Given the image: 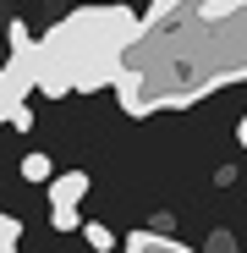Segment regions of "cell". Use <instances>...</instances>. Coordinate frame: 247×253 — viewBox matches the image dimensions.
Listing matches in <instances>:
<instances>
[{
  "mask_svg": "<svg viewBox=\"0 0 247 253\" xmlns=\"http://www.w3.org/2000/svg\"><path fill=\"white\" fill-rule=\"evenodd\" d=\"M247 77V0H176L143 17L121 55L115 99L127 116L192 105L220 83Z\"/></svg>",
  "mask_w": 247,
  "mask_h": 253,
  "instance_id": "obj_1",
  "label": "cell"
},
{
  "mask_svg": "<svg viewBox=\"0 0 247 253\" xmlns=\"http://www.w3.org/2000/svg\"><path fill=\"white\" fill-rule=\"evenodd\" d=\"M143 33L132 6H77L38 39V94H94L115 88L121 55Z\"/></svg>",
  "mask_w": 247,
  "mask_h": 253,
  "instance_id": "obj_2",
  "label": "cell"
},
{
  "mask_svg": "<svg viewBox=\"0 0 247 253\" xmlns=\"http://www.w3.org/2000/svg\"><path fill=\"white\" fill-rule=\"evenodd\" d=\"M6 39H11V55H6V66H0V121H11L28 105V94L38 88V39L22 22H11Z\"/></svg>",
  "mask_w": 247,
  "mask_h": 253,
  "instance_id": "obj_3",
  "label": "cell"
},
{
  "mask_svg": "<svg viewBox=\"0 0 247 253\" xmlns=\"http://www.w3.org/2000/svg\"><path fill=\"white\" fill-rule=\"evenodd\" d=\"M82 193H88V176H82V171H66V176L50 182V209H77Z\"/></svg>",
  "mask_w": 247,
  "mask_h": 253,
  "instance_id": "obj_4",
  "label": "cell"
},
{
  "mask_svg": "<svg viewBox=\"0 0 247 253\" xmlns=\"http://www.w3.org/2000/svg\"><path fill=\"white\" fill-rule=\"evenodd\" d=\"M127 253H187V248L171 242V237H159V231H132L127 237Z\"/></svg>",
  "mask_w": 247,
  "mask_h": 253,
  "instance_id": "obj_5",
  "label": "cell"
},
{
  "mask_svg": "<svg viewBox=\"0 0 247 253\" xmlns=\"http://www.w3.org/2000/svg\"><path fill=\"white\" fill-rule=\"evenodd\" d=\"M22 176L28 182H50V154H22Z\"/></svg>",
  "mask_w": 247,
  "mask_h": 253,
  "instance_id": "obj_6",
  "label": "cell"
},
{
  "mask_svg": "<svg viewBox=\"0 0 247 253\" xmlns=\"http://www.w3.org/2000/svg\"><path fill=\"white\" fill-rule=\"evenodd\" d=\"M82 237H88V248H94V253H110V248H115V237H110L99 220H88V226H82Z\"/></svg>",
  "mask_w": 247,
  "mask_h": 253,
  "instance_id": "obj_7",
  "label": "cell"
},
{
  "mask_svg": "<svg viewBox=\"0 0 247 253\" xmlns=\"http://www.w3.org/2000/svg\"><path fill=\"white\" fill-rule=\"evenodd\" d=\"M17 237H22V220H17V215H0V242L17 248Z\"/></svg>",
  "mask_w": 247,
  "mask_h": 253,
  "instance_id": "obj_8",
  "label": "cell"
},
{
  "mask_svg": "<svg viewBox=\"0 0 247 253\" xmlns=\"http://www.w3.org/2000/svg\"><path fill=\"white\" fill-rule=\"evenodd\" d=\"M50 226H55V231H71V226H77V209H50Z\"/></svg>",
  "mask_w": 247,
  "mask_h": 253,
  "instance_id": "obj_9",
  "label": "cell"
},
{
  "mask_svg": "<svg viewBox=\"0 0 247 253\" xmlns=\"http://www.w3.org/2000/svg\"><path fill=\"white\" fill-rule=\"evenodd\" d=\"M236 138H242V149H247V116H242V132H236Z\"/></svg>",
  "mask_w": 247,
  "mask_h": 253,
  "instance_id": "obj_10",
  "label": "cell"
}]
</instances>
